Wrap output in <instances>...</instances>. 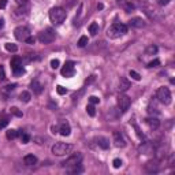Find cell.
Returning <instances> with one entry per match:
<instances>
[{
	"label": "cell",
	"instance_id": "cell-1",
	"mask_svg": "<svg viewBox=\"0 0 175 175\" xmlns=\"http://www.w3.org/2000/svg\"><path fill=\"white\" fill-rule=\"evenodd\" d=\"M126 33H127V26L125 23H120V22L111 25L110 29L107 30V36L110 39H119V37L125 36Z\"/></svg>",
	"mask_w": 175,
	"mask_h": 175
},
{
	"label": "cell",
	"instance_id": "cell-2",
	"mask_svg": "<svg viewBox=\"0 0 175 175\" xmlns=\"http://www.w3.org/2000/svg\"><path fill=\"white\" fill-rule=\"evenodd\" d=\"M66 17H67V14H66V11L63 10L62 7H53L49 10V19L53 25L63 23L66 19Z\"/></svg>",
	"mask_w": 175,
	"mask_h": 175
},
{
	"label": "cell",
	"instance_id": "cell-3",
	"mask_svg": "<svg viewBox=\"0 0 175 175\" xmlns=\"http://www.w3.org/2000/svg\"><path fill=\"white\" fill-rule=\"evenodd\" d=\"M156 97H157V100L160 101L161 104H164V106L171 104V100H173L171 92H170V89H168L167 86H160V88H159L157 93H156Z\"/></svg>",
	"mask_w": 175,
	"mask_h": 175
},
{
	"label": "cell",
	"instance_id": "cell-4",
	"mask_svg": "<svg viewBox=\"0 0 175 175\" xmlns=\"http://www.w3.org/2000/svg\"><path fill=\"white\" fill-rule=\"evenodd\" d=\"M73 151V145L67 142H56L52 146V153L55 156H65Z\"/></svg>",
	"mask_w": 175,
	"mask_h": 175
},
{
	"label": "cell",
	"instance_id": "cell-5",
	"mask_svg": "<svg viewBox=\"0 0 175 175\" xmlns=\"http://www.w3.org/2000/svg\"><path fill=\"white\" fill-rule=\"evenodd\" d=\"M39 41L41 44H51L53 40L56 39V31L52 29V27H47L44 29L41 33H39Z\"/></svg>",
	"mask_w": 175,
	"mask_h": 175
},
{
	"label": "cell",
	"instance_id": "cell-6",
	"mask_svg": "<svg viewBox=\"0 0 175 175\" xmlns=\"http://www.w3.org/2000/svg\"><path fill=\"white\" fill-rule=\"evenodd\" d=\"M82 159H84L82 153H81V152H77V153H73L71 156H69V157L66 159L65 161H62V163H60V165H62V167H65V168H70V167H73V165L79 164L82 161Z\"/></svg>",
	"mask_w": 175,
	"mask_h": 175
},
{
	"label": "cell",
	"instance_id": "cell-7",
	"mask_svg": "<svg viewBox=\"0 0 175 175\" xmlns=\"http://www.w3.org/2000/svg\"><path fill=\"white\" fill-rule=\"evenodd\" d=\"M14 36L18 41H26L31 34H30V30L26 26H18L14 30Z\"/></svg>",
	"mask_w": 175,
	"mask_h": 175
},
{
	"label": "cell",
	"instance_id": "cell-8",
	"mask_svg": "<svg viewBox=\"0 0 175 175\" xmlns=\"http://www.w3.org/2000/svg\"><path fill=\"white\" fill-rule=\"evenodd\" d=\"M130 106H131L130 97L126 96V94H119V97H118V107H119V110L122 111V112H126L130 108Z\"/></svg>",
	"mask_w": 175,
	"mask_h": 175
},
{
	"label": "cell",
	"instance_id": "cell-9",
	"mask_svg": "<svg viewBox=\"0 0 175 175\" xmlns=\"http://www.w3.org/2000/svg\"><path fill=\"white\" fill-rule=\"evenodd\" d=\"M62 75L65 78H71L73 75H74V73H75V70H74V62H67L65 65V67L62 69Z\"/></svg>",
	"mask_w": 175,
	"mask_h": 175
},
{
	"label": "cell",
	"instance_id": "cell-10",
	"mask_svg": "<svg viewBox=\"0 0 175 175\" xmlns=\"http://www.w3.org/2000/svg\"><path fill=\"white\" fill-rule=\"evenodd\" d=\"M112 140H114L115 146H118V148H125L126 146V140L120 131H114L112 133Z\"/></svg>",
	"mask_w": 175,
	"mask_h": 175
},
{
	"label": "cell",
	"instance_id": "cell-11",
	"mask_svg": "<svg viewBox=\"0 0 175 175\" xmlns=\"http://www.w3.org/2000/svg\"><path fill=\"white\" fill-rule=\"evenodd\" d=\"M116 3H118V6L126 12H131V11H134V8H135L134 4L131 3V0H116Z\"/></svg>",
	"mask_w": 175,
	"mask_h": 175
},
{
	"label": "cell",
	"instance_id": "cell-12",
	"mask_svg": "<svg viewBox=\"0 0 175 175\" xmlns=\"http://www.w3.org/2000/svg\"><path fill=\"white\" fill-rule=\"evenodd\" d=\"M145 123L149 126V129H152V130L159 129V126H160V120H159L156 116H149V118H146V119H145Z\"/></svg>",
	"mask_w": 175,
	"mask_h": 175
},
{
	"label": "cell",
	"instance_id": "cell-13",
	"mask_svg": "<svg viewBox=\"0 0 175 175\" xmlns=\"http://www.w3.org/2000/svg\"><path fill=\"white\" fill-rule=\"evenodd\" d=\"M30 88H31V90H33L34 94H41L43 93V90H44V86L37 81V79H34V81L30 82Z\"/></svg>",
	"mask_w": 175,
	"mask_h": 175
},
{
	"label": "cell",
	"instance_id": "cell-14",
	"mask_svg": "<svg viewBox=\"0 0 175 175\" xmlns=\"http://www.w3.org/2000/svg\"><path fill=\"white\" fill-rule=\"evenodd\" d=\"M129 25L130 26H133V27H145L146 26L145 21L142 19V18H138V17L131 18V19L129 21Z\"/></svg>",
	"mask_w": 175,
	"mask_h": 175
},
{
	"label": "cell",
	"instance_id": "cell-15",
	"mask_svg": "<svg viewBox=\"0 0 175 175\" xmlns=\"http://www.w3.org/2000/svg\"><path fill=\"white\" fill-rule=\"evenodd\" d=\"M58 133L63 137H69L70 133H71V129H70V125L69 123H62L59 127H58Z\"/></svg>",
	"mask_w": 175,
	"mask_h": 175
},
{
	"label": "cell",
	"instance_id": "cell-16",
	"mask_svg": "<svg viewBox=\"0 0 175 175\" xmlns=\"http://www.w3.org/2000/svg\"><path fill=\"white\" fill-rule=\"evenodd\" d=\"M159 160H155V161H149V163L145 164V170L148 173H157L159 171V164H157Z\"/></svg>",
	"mask_w": 175,
	"mask_h": 175
},
{
	"label": "cell",
	"instance_id": "cell-17",
	"mask_svg": "<svg viewBox=\"0 0 175 175\" xmlns=\"http://www.w3.org/2000/svg\"><path fill=\"white\" fill-rule=\"evenodd\" d=\"M23 163H25V165H27V167H31V165L37 164V157L34 155H26L23 157Z\"/></svg>",
	"mask_w": 175,
	"mask_h": 175
},
{
	"label": "cell",
	"instance_id": "cell-18",
	"mask_svg": "<svg viewBox=\"0 0 175 175\" xmlns=\"http://www.w3.org/2000/svg\"><path fill=\"white\" fill-rule=\"evenodd\" d=\"M96 141H97V145L100 146L101 149H108L110 148V141H108V138H106V137H97Z\"/></svg>",
	"mask_w": 175,
	"mask_h": 175
},
{
	"label": "cell",
	"instance_id": "cell-19",
	"mask_svg": "<svg viewBox=\"0 0 175 175\" xmlns=\"http://www.w3.org/2000/svg\"><path fill=\"white\" fill-rule=\"evenodd\" d=\"M155 152H156V159L157 160H163L165 156H167V148L165 146H160V148L155 149Z\"/></svg>",
	"mask_w": 175,
	"mask_h": 175
},
{
	"label": "cell",
	"instance_id": "cell-20",
	"mask_svg": "<svg viewBox=\"0 0 175 175\" xmlns=\"http://www.w3.org/2000/svg\"><path fill=\"white\" fill-rule=\"evenodd\" d=\"M130 81L127 78H120V82H119V92H126V90H129V88H130Z\"/></svg>",
	"mask_w": 175,
	"mask_h": 175
},
{
	"label": "cell",
	"instance_id": "cell-21",
	"mask_svg": "<svg viewBox=\"0 0 175 175\" xmlns=\"http://www.w3.org/2000/svg\"><path fill=\"white\" fill-rule=\"evenodd\" d=\"M140 152H142L144 155H149V153H152V152H155V148H153V146H152L151 144L145 142L144 145L140 146Z\"/></svg>",
	"mask_w": 175,
	"mask_h": 175
},
{
	"label": "cell",
	"instance_id": "cell-22",
	"mask_svg": "<svg viewBox=\"0 0 175 175\" xmlns=\"http://www.w3.org/2000/svg\"><path fill=\"white\" fill-rule=\"evenodd\" d=\"M30 98H31V93L30 92H27V90H23L19 94V100L22 101V103H29Z\"/></svg>",
	"mask_w": 175,
	"mask_h": 175
},
{
	"label": "cell",
	"instance_id": "cell-23",
	"mask_svg": "<svg viewBox=\"0 0 175 175\" xmlns=\"http://www.w3.org/2000/svg\"><path fill=\"white\" fill-rule=\"evenodd\" d=\"M157 53V47L156 45H149V47H146V49H145V55L146 56H152V55H156Z\"/></svg>",
	"mask_w": 175,
	"mask_h": 175
},
{
	"label": "cell",
	"instance_id": "cell-24",
	"mask_svg": "<svg viewBox=\"0 0 175 175\" xmlns=\"http://www.w3.org/2000/svg\"><path fill=\"white\" fill-rule=\"evenodd\" d=\"M67 171L70 174H79V173H82V165H81V163L77 165H73V167L67 168Z\"/></svg>",
	"mask_w": 175,
	"mask_h": 175
},
{
	"label": "cell",
	"instance_id": "cell-25",
	"mask_svg": "<svg viewBox=\"0 0 175 175\" xmlns=\"http://www.w3.org/2000/svg\"><path fill=\"white\" fill-rule=\"evenodd\" d=\"M89 33H90L92 36H96V34L98 33V23L93 22V23L89 25Z\"/></svg>",
	"mask_w": 175,
	"mask_h": 175
},
{
	"label": "cell",
	"instance_id": "cell-26",
	"mask_svg": "<svg viewBox=\"0 0 175 175\" xmlns=\"http://www.w3.org/2000/svg\"><path fill=\"white\" fill-rule=\"evenodd\" d=\"M19 66H22V59H21V58H18V56L12 58V60H11V69L14 70V69L19 67Z\"/></svg>",
	"mask_w": 175,
	"mask_h": 175
},
{
	"label": "cell",
	"instance_id": "cell-27",
	"mask_svg": "<svg viewBox=\"0 0 175 175\" xmlns=\"http://www.w3.org/2000/svg\"><path fill=\"white\" fill-rule=\"evenodd\" d=\"M15 88H17V84H10V85H7V86H4L2 89V93L3 94H8V93H11Z\"/></svg>",
	"mask_w": 175,
	"mask_h": 175
},
{
	"label": "cell",
	"instance_id": "cell-28",
	"mask_svg": "<svg viewBox=\"0 0 175 175\" xmlns=\"http://www.w3.org/2000/svg\"><path fill=\"white\" fill-rule=\"evenodd\" d=\"M4 48L7 49L8 52H17V51H18V47L15 45V44H12V43H7L4 45Z\"/></svg>",
	"mask_w": 175,
	"mask_h": 175
},
{
	"label": "cell",
	"instance_id": "cell-29",
	"mask_svg": "<svg viewBox=\"0 0 175 175\" xmlns=\"http://www.w3.org/2000/svg\"><path fill=\"white\" fill-rule=\"evenodd\" d=\"M6 135H7V138L8 140H14V138H17V137L18 135H19V133H18L17 131V130H8V131H7V134H6Z\"/></svg>",
	"mask_w": 175,
	"mask_h": 175
},
{
	"label": "cell",
	"instance_id": "cell-30",
	"mask_svg": "<svg viewBox=\"0 0 175 175\" xmlns=\"http://www.w3.org/2000/svg\"><path fill=\"white\" fill-rule=\"evenodd\" d=\"M86 112H88L89 116H94V115H96V110H94L93 104H89V106L86 107Z\"/></svg>",
	"mask_w": 175,
	"mask_h": 175
},
{
	"label": "cell",
	"instance_id": "cell-31",
	"mask_svg": "<svg viewBox=\"0 0 175 175\" xmlns=\"http://www.w3.org/2000/svg\"><path fill=\"white\" fill-rule=\"evenodd\" d=\"M27 8H29V7H27V4H23V6H21V8H18V10H17V12H15V14H17V15H25V14H26V10H27Z\"/></svg>",
	"mask_w": 175,
	"mask_h": 175
},
{
	"label": "cell",
	"instance_id": "cell-32",
	"mask_svg": "<svg viewBox=\"0 0 175 175\" xmlns=\"http://www.w3.org/2000/svg\"><path fill=\"white\" fill-rule=\"evenodd\" d=\"M129 75H130V77H131L133 79H134V81H140V79H141V75H140L137 71H134V70H130Z\"/></svg>",
	"mask_w": 175,
	"mask_h": 175
},
{
	"label": "cell",
	"instance_id": "cell-33",
	"mask_svg": "<svg viewBox=\"0 0 175 175\" xmlns=\"http://www.w3.org/2000/svg\"><path fill=\"white\" fill-rule=\"evenodd\" d=\"M88 44V37L86 36H82V37H79V40H78V47H85Z\"/></svg>",
	"mask_w": 175,
	"mask_h": 175
},
{
	"label": "cell",
	"instance_id": "cell-34",
	"mask_svg": "<svg viewBox=\"0 0 175 175\" xmlns=\"http://www.w3.org/2000/svg\"><path fill=\"white\" fill-rule=\"evenodd\" d=\"M148 112L151 114V115H157V114H159V110H157V107H156V106H153V107L149 106V107H148Z\"/></svg>",
	"mask_w": 175,
	"mask_h": 175
},
{
	"label": "cell",
	"instance_id": "cell-35",
	"mask_svg": "<svg viewBox=\"0 0 175 175\" xmlns=\"http://www.w3.org/2000/svg\"><path fill=\"white\" fill-rule=\"evenodd\" d=\"M21 141H22V144H27V142L30 141V135L22 133V134H21Z\"/></svg>",
	"mask_w": 175,
	"mask_h": 175
},
{
	"label": "cell",
	"instance_id": "cell-36",
	"mask_svg": "<svg viewBox=\"0 0 175 175\" xmlns=\"http://www.w3.org/2000/svg\"><path fill=\"white\" fill-rule=\"evenodd\" d=\"M11 114H12V115H15V116H18V118H22V115H23V114H22L17 107H12L11 108Z\"/></svg>",
	"mask_w": 175,
	"mask_h": 175
},
{
	"label": "cell",
	"instance_id": "cell-37",
	"mask_svg": "<svg viewBox=\"0 0 175 175\" xmlns=\"http://www.w3.org/2000/svg\"><path fill=\"white\" fill-rule=\"evenodd\" d=\"M12 73H14V75H22L25 73V69L22 67V66H19V67H17V69L12 70Z\"/></svg>",
	"mask_w": 175,
	"mask_h": 175
},
{
	"label": "cell",
	"instance_id": "cell-38",
	"mask_svg": "<svg viewBox=\"0 0 175 175\" xmlns=\"http://www.w3.org/2000/svg\"><path fill=\"white\" fill-rule=\"evenodd\" d=\"M56 92H58V94H60V96H63V94L67 93V89H66L65 86H62V85H59V86L56 88Z\"/></svg>",
	"mask_w": 175,
	"mask_h": 175
},
{
	"label": "cell",
	"instance_id": "cell-39",
	"mask_svg": "<svg viewBox=\"0 0 175 175\" xmlns=\"http://www.w3.org/2000/svg\"><path fill=\"white\" fill-rule=\"evenodd\" d=\"M59 65H60V62H59V59H52L51 60V67L52 69H58L59 67Z\"/></svg>",
	"mask_w": 175,
	"mask_h": 175
},
{
	"label": "cell",
	"instance_id": "cell-40",
	"mask_svg": "<svg viewBox=\"0 0 175 175\" xmlns=\"http://www.w3.org/2000/svg\"><path fill=\"white\" fill-rule=\"evenodd\" d=\"M89 103L90 104H98L100 103V98H98L97 96H90L89 97Z\"/></svg>",
	"mask_w": 175,
	"mask_h": 175
},
{
	"label": "cell",
	"instance_id": "cell-41",
	"mask_svg": "<svg viewBox=\"0 0 175 175\" xmlns=\"http://www.w3.org/2000/svg\"><path fill=\"white\" fill-rule=\"evenodd\" d=\"M112 165H114V168H119L120 165H122V160H120V159H114Z\"/></svg>",
	"mask_w": 175,
	"mask_h": 175
},
{
	"label": "cell",
	"instance_id": "cell-42",
	"mask_svg": "<svg viewBox=\"0 0 175 175\" xmlns=\"http://www.w3.org/2000/svg\"><path fill=\"white\" fill-rule=\"evenodd\" d=\"M159 65H160V60L155 59V60H152V62L148 63V67H156V66H159Z\"/></svg>",
	"mask_w": 175,
	"mask_h": 175
},
{
	"label": "cell",
	"instance_id": "cell-43",
	"mask_svg": "<svg viewBox=\"0 0 175 175\" xmlns=\"http://www.w3.org/2000/svg\"><path fill=\"white\" fill-rule=\"evenodd\" d=\"M6 79V71H4V67L0 66V81H4Z\"/></svg>",
	"mask_w": 175,
	"mask_h": 175
},
{
	"label": "cell",
	"instance_id": "cell-44",
	"mask_svg": "<svg viewBox=\"0 0 175 175\" xmlns=\"http://www.w3.org/2000/svg\"><path fill=\"white\" fill-rule=\"evenodd\" d=\"M7 125H8V120L7 119H2V120H0V129H4Z\"/></svg>",
	"mask_w": 175,
	"mask_h": 175
},
{
	"label": "cell",
	"instance_id": "cell-45",
	"mask_svg": "<svg viewBox=\"0 0 175 175\" xmlns=\"http://www.w3.org/2000/svg\"><path fill=\"white\" fill-rule=\"evenodd\" d=\"M7 3H8V0H0V8H6V6H7Z\"/></svg>",
	"mask_w": 175,
	"mask_h": 175
},
{
	"label": "cell",
	"instance_id": "cell-46",
	"mask_svg": "<svg viewBox=\"0 0 175 175\" xmlns=\"http://www.w3.org/2000/svg\"><path fill=\"white\" fill-rule=\"evenodd\" d=\"M15 2H17L18 6H23V4H27V2H29V0H15Z\"/></svg>",
	"mask_w": 175,
	"mask_h": 175
},
{
	"label": "cell",
	"instance_id": "cell-47",
	"mask_svg": "<svg viewBox=\"0 0 175 175\" xmlns=\"http://www.w3.org/2000/svg\"><path fill=\"white\" fill-rule=\"evenodd\" d=\"M25 43H27V44H34V43H36V39H34V37H29V39H27L26 41H25Z\"/></svg>",
	"mask_w": 175,
	"mask_h": 175
},
{
	"label": "cell",
	"instance_id": "cell-48",
	"mask_svg": "<svg viewBox=\"0 0 175 175\" xmlns=\"http://www.w3.org/2000/svg\"><path fill=\"white\" fill-rule=\"evenodd\" d=\"M170 2H171V0H159V4H160V6H167Z\"/></svg>",
	"mask_w": 175,
	"mask_h": 175
},
{
	"label": "cell",
	"instance_id": "cell-49",
	"mask_svg": "<svg viewBox=\"0 0 175 175\" xmlns=\"http://www.w3.org/2000/svg\"><path fill=\"white\" fill-rule=\"evenodd\" d=\"M3 26H4V19L0 18V29H3Z\"/></svg>",
	"mask_w": 175,
	"mask_h": 175
},
{
	"label": "cell",
	"instance_id": "cell-50",
	"mask_svg": "<svg viewBox=\"0 0 175 175\" xmlns=\"http://www.w3.org/2000/svg\"><path fill=\"white\" fill-rule=\"evenodd\" d=\"M97 8H98V10H103V8H104V4H101V3H100V4H97Z\"/></svg>",
	"mask_w": 175,
	"mask_h": 175
}]
</instances>
